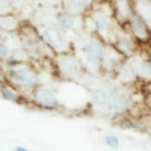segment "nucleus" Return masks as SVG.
Returning <instances> with one entry per match:
<instances>
[{
	"label": "nucleus",
	"instance_id": "obj_1",
	"mask_svg": "<svg viewBox=\"0 0 151 151\" xmlns=\"http://www.w3.org/2000/svg\"><path fill=\"white\" fill-rule=\"evenodd\" d=\"M119 29V24L115 21L113 12L109 2H98L85 14L83 18V30L89 35L100 38L103 42L112 44L115 35Z\"/></svg>",
	"mask_w": 151,
	"mask_h": 151
},
{
	"label": "nucleus",
	"instance_id": "obj_2",
	"mask_svg": "<svg viewBox=\"0 0 151 151\" xmlns=\"http://www.w3.org/2000/svg\"><path fill=\"white\" fill-rule=\"evenodd\" d=\"M100 86L106 89V116H124L132 110L133 100L130 94L112 76L101 74Z\"/></svg>",
	"mask_w": 151,
	"mask_h": 151
},
{
	"label": "nucleus",
	"instance_id": "obj_3",
	"mask_svg": "<svg viewBox=\"0 0 151 151\" xmlns=\"http://www.w3.org/2000/svg\"><path fill=\"white\" fill-rule=\"evenodd\" d=\"M106 48H107L106 42H103L100 38L88 33L80 48V56L77 55L88 73H100V68H101L106 55Z\"/></svg>",
	"mask_w": 151,
	"mask_h": 151
},
{
	"label": "nucleus",
	"instance_id": "obj_4",
	"mask_svg": "<svg viewBox=\"0 0 151 151\" xmlns=\"http://www.w3.org/2000/svg\"><path fill=\"white\" fill-rule=\"evenodd\" d=\"M53 64L58 76L62 80H67V82H79L82 76L86 73L80 58L74 52L56 55L53 59Z\"/></svg>",
	"mask_w": 151,
	"mask_h": 151
},
{
	"label": "nucleus",
	"instance_id": "obj_5",
	"mask_svg": "<svg viewBox=\"0 0 151 151\" xmlns=\"http://www.w3.org/2000/svg\"><path fill=\"white\" fill-rule=\"evenodd\" d=\"M38 38L42 41V44L50 52L55 53V56L73 52V44L68 40L67 33L60 30L56 24H47V26L41 27L40 32H38Z\"/></svg>",
	"mask_w": 151,
	"mask_h": 151
},
{
	"label": "nucleus",
	"instance_id": "obj_6",
	"mask_svg": "<svg viewBox=\"0 0 151 151\" xmlns=\"http://www.w3.org/2000/svg\"><path fill=\"white\" fill-rule=\"evenodd\" d=\"M6 77L8 80L14 85L17 89L23 92H32L41 85V76L35 68L27 65H20L17 68H9L6 70Z\"/></svg>",
	"mask_w": 151,
	"mask_h": 151
},
{
	"label": "nucleus",
	"instance_id": "obj_7",
	"mask_svg": "<svg viewBox=\"0 0 151 151\" xmlns=\"http://www.w3.org/2000/svg\"><path fill=\"white\" fill-rule=\"evenodd\" d=\"M30 100L36 107H40L42 110H48V112H55L62 107V101L56 89L42 83L30 92Z\"/></svg>",
	"mask_w": 151,
	"mask_h": 151
},
{
	"label": "nucleus",
	"instance_id": "obj_8",
	"mask_svg": "<svg viewBox=\"0 0 151 151\" xmlns=\"http://www.w3.org/2000/svg\"><path fill=\"white\" fill-rule=\"evenodd\" d=\"M127 60H129V64L132 65L137 80H139L142 85L151 80V56L148 53L147 47H141Z\"/></svg>",
	"mask_w": 151,
	"mask_h": 151
},
{
	"label": "nucleus",
	"instance_id": "obj_9",
	"mask_svg": "<svg viewBox=\"0 0 151 151\" xmlns=\"http://www.w3.org/2000/svg\"><path fill=\"white\" fill-rule=\"evenodd\" d=\"M110 45H113V48H115L124 59H129L130 56H133L137 50L141 48V45L133 40V36L122 26H119V29L115 35V40H113V42Z\"/></svg>",
	"mask_w": 151,
	"mask_h": 151
},
{
	"label": "nucleus",
	"instance_id": "obj_10",
	"mask_svg": "<svg viewBox=\"0 0 151 151\" xmlns=\"http://www.w3.org/2000/svg\"><path fill=\"white\" fill-rule=\"evenodd\" d=\"M122 27L133 36V40L141 47H147L151 44V30L139 17L133 15Z\"/></svg>",
	"mask_w": 151,
	"mask_h": 151
},
{
	"label": "nucleus",
	"instance_id": "obj_11",
	"mask_svg": "<svg viewBox=\"0 0 151 151\" xmlns=\"http://www.w3.org/2000/svg\"><path fill=\"white\" fill-rule=\"evenodd\" d=\"M110 9L113 12V17H115V21L119 24V26H124L133 15V0H107Z\"/></svg>",
	"mask_w": 151,
	"mask_h": 151
},
{
	"label": "nucleus",
	"instance_id": "obj_12",
	"mask_svg": "<svg viewBox=\"0 0 151 151\" xmlns=\"http://www.w3.org/2000/svg\"><path fill=\"white\" fill-rule=\"evenodd\" d=\"M112 77L115 79L121 86H124V88L125 86H134L137 82H139L127 59H124L121 64L118 65V68L115 70V73L112 74Z\"/></svg>",
	"mask_w": 151,
	"mask_h": 151
},
{
	"label": "nucleus",
	"instance_id": "obj_13",
	"mask_svg": "<svg viewBox=\"0 0 151 151\" xmlns=\"http://www.w3.org/2000/svg\"><path fill=\"white\" fill-rule=\"evenodd\" d=\"M122 60H124V58L116 52L115 48H113V45L107 44L106 55H104V59H103L101 68H100V73L104 74V76H112Z\"/></svg>",
	"mask_w": 151,
	"mask_h": 151
},
{
	"label": "nucleus",
	"instance_id": "obj_14",
	"mask_svg": "<svg viewBox=\"0 0 151 151\" xmlns=\"http://www.w3.org/2000/svg\"><path fill=\"white\" fill-rule=\"evenodd\" d=\"M55 21H56V26L64 30L65 33L68 32H73L77 29V14H74V12L68 11V9H62V11H58L56 15H55Z\"/></svg>",
	"mask_w": 151,
	"mask_h": 151
},
{
	"label": "nucleus",
	"instance_id": "obj_15",
	"mask_svg": "<svg viewBox=\"0 0 151 151\" xmlns=\"http://www.w3.org/2000/svg\"><path fill=\"white\" fill-rule=\"evenodd\" d=\"M133 12L151 30V0H133Z\"/></svg>",
	"mask_w": 151,
	"mask_h": 151
},
{
	"label": "nucleus",
	"instance_id": "obj_16",
	"mask_svg": "<svg viewBox=\"0 0 151 151\" xmlns=\"http://www.w3.org/2000/svg\"><path fill=\"white\" fill-rule=\"evenodd\" d=\"M65 9L74 12L77 15H85L94 5L95 0H64Z\"/></svg>",
	"mask_w": 151,
	"mask_h": 151
},
{
	"label": "nucleus",
	"instance_id": "obj_17",
	"mask_svg": "<svg viewBox=\"0 0 151 151\" xmlns=\"http://www.w3.org/2000/svg\"><path fill=\"white\" fill-rule=\"evenodd\" d=\"M24 47V52H26L27 56H35V58H42V47H45L42 44V41L40 38H36V40H27L26 42L23 44Z\"/></svg>",
	"mask_w": 151,
	"mask_h": 151
},
{
	"label": "nucleus",
	"instance_id": "obj_18",
	"mask_svg": "<svg viewBox=\"0 0 151 151\" xmlns=\"http://www.w3.org/2000/svg\"><path fill=\"white\" fill-rule=\"evenodd\" d=\"M0 97L6 101H11V103H15L20 100V92L18 89L14 86H9V85H0Z\"/></svg>",
	"mask_w": 151,
	"mask_h": 151
},
{
	"label": "nucleus",
	"instance_id": "obj_19",
	"mask_svg": "<svg viewBox=\"0 0 151 151\" xmlns=\"http://www.w3.org/2000/svg\"><path fill=\"white\" fill-rule=\"evenodd\" d=\"M103 144L109 150H113V151H116V150L121 148V139L116 134H104L103 136Z\"/></svg>",
	"mask_w": 151,
	"mask_h": 151
},
{
	"label": "nucleus",
	"instance_id": "obj_20",
	"mask_svg": "<svg viewBox=\"0 0 151 151\" xmlns=\"http://www.w3.org/2000/svg\"><path fill=\"white\" fill-rule=\"evenodd\" d=\"M5 65H6V70H9V68H17V67L23 65V60H21L17 55L11 53V55L6 58V60H5Z\"/></svg>",
	"mask_w": 151,
	"mask_h": 151
},
{
	"label": "nucleus",
	"instance_id": "obj_21",
	"mask_svg": "<svg viewBox=\"0 0 151 151\" xmlns=\"http://www.w3.org/2000/svg\"><path fill=\"white\" fill-rule=\"evenodd\" d=\"M0 27L5 30H12L15 27V21L12 17H2L0 18Z\"/></svg>",
	"mask_w": 151,
	"mask_h": 151
},
{
	"label": "nucleus",
	"instance_id": "obj_22",
	"mask_svg": "<svg viewBox=\"0 0 151 151\" xmlns=\"http://www.w3.org/2000/svg\"><path fill=\"white\" fill-rule=\"evenodd\" d=\"M11 55V50H9V47H8V44L5 42V41H2L0 40V60H6V58Z\"/></svg>",
	"mask_w": 151,
	"mask_h": 151
},
{
	"label": "nucleus",
	"instance_id": "obj_23",
	"mask_svg": "<svg viewBox=\"0 0 151 151\" xmlns=\"http://www.w3.org/2000/svg\"><path fill=\"white\" fill-rule=\"evenodd\" d=\"M142 86H144V92H145L148 97H151V80L147 82V83H144Z\"/></svg>",
	"mask_w": 151,
	"mask_h": 151
},
{
	"label": "nucleus",
	"instance_id": "obj_24",
	"mask_svg": "<svg viewBox=\"0 0 151 151\" xmlns=\"http://www.w3.org/2000/svg\"><path fill=\"white\" fill-rule=\"evenodd\" d=\"M8 6H9L8 3H5L3 0H0V12H5V11L8 9Z\"/></svg>",
	"mask_w": 151,
	"mask_h": 151
},
{
	"label": "nucleus",
	"instance_id": "obj_25",
	"mask_svg": "<svg viewBox=\"0 0 151 151\" xmlns=\"http://www.w3.org/2000/svg\"><path fill=\"white\" fill-rule=\"evenodd\" d=\"M14 151H30V150H27L26 147H21V145H18V147H15V148H14Z\"/></svg>",
	"mask_w": 151,
	"mask_h": 151
},
{
	"label": "nucleus",
	"instance_id": "obj_26",
	"mask_svg": "<svg viewBox=\"0 0 151 151\" xmlns=\"http://www.w3.org/2000/svg\"><path fill=\"white\" fill-rule=\"evenodd\" d=\"M3 2H5V3H8V5H12V3H15L17 0H3Z\"/></svg>",
	"mask_w": 151,
	"mask_h": 151
},
{
	"label": "nucleus",
	"instance_id": "obj_27",
	"mask_svg": "<svg viewBox=\"0 0 151 151\" xmlns=\"http://www.w3.org/2000/svg\"><path fill=\"white\" fill-rule=\"evenodd\" d=\"M150 47H151V44H150Z\"/></svg>",
	"mask_w": 151,
	"mask_h": 151
}]
</instances>
